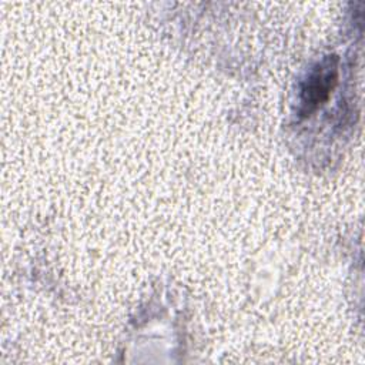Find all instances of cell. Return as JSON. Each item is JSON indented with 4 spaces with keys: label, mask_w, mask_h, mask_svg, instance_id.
<instances>
[{
    "label": "cell",
    "mask_w": 365,
    "mask_h": 365,
    "mask_svg": "<svg viewBox=\"0 0 365 365\" xmlns=\"http://www.w3.org/2000/svg\"><path fill=\"white\" fill-rule=\"evenodd\" d=\"M338 80V58L335 56L325 57L318 63L307 80L301 86L299 114L307 117L317 110L329 96Z\"/></svg>",
    "instance_id": "obj_1"
}]
</instances>
